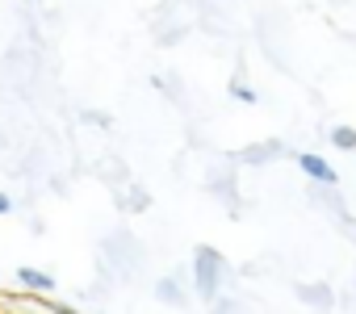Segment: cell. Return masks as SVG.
Listing matches in <instances>:
<instances>
[{
  "instance_id": "6da1fadb",
  "label": "cell",
  "mask_w": 356,
  "mask_h": 314,
  "mask_svg": "<svg viewBox=\"0 0 356 314\" xmlns=\"http://www.w3.org/2000/svg\"><path fill=\"white\" fill-rule=\"evenodd\" d=\"M147 260H151L147 243H143L134 231H126V226H118V231H109V235L101 239V264H105L118 281H138L143 268H147Z\"/></svg>"
},
{
  "instance_id": "7a4b0ae2",
  "label": "cell",
  "mask_w": 356,
  "mask_h": 314,
  "mask_svg": "<svg viewBox=\"0 0 356 314\" xmlns=\"http://www.w3.org/2000/svg\"><path fill=\"white\" fill-rule=\"evenodd\" d=\"M193 289H197L202 301H218L231 289V264L210 243H197L193 247Z\"/></svg>"
},
{
  "instance_id": "3957f363",
  "label": "cell",
  "mask_w": 356,
  "mask_h": 314,
  "mask_svg": "<svg viewBox=\"0 0 356 314\" xmlns=\"http://www.w3.org/2000/svg\"><path fill=\"white\" fill-rule=\"evenodd\" d=\"M235 155H231V160H218L210 172H206V189L214 193V201H222L231 214H239L243 210V201H239V181H235Z\"/></svg>"
},
{
  "instance_id": "277c9868",
  "label": "cell",
  "mask_w": 356,
  "mask_h": 314,
  "mask_svg": "<svg viewBox=\"0 0 356 314\" xmlns=\"http://www.w3.org/2000/svg\"><path fill=\"white\" fill-rule=\"evenodd\" d=\"M189 285H193V264H176L172 272H163L151 289H155V301L172 306V310H189Z\"/></svg>"
},
{
  "instance_id": "5b68a950",
  "label": "cell",
  "mask_w": 356,
  "mask_h": 314,
  "mask_svg": "<svg viewBox=\"0 0 356 314\" xmlns=\"http://www.w3.org/2000/svg\"><path fill=\"white\" fill-rule=\"evenodd\" d=\"M285 155V142L281 138H260V142H248L235 151V164H252V168H264L273 160H281Z\"/></svg>"
},
{
  "instance_id": "8992f818",
  "label": "cell",
  "mask_w": 356,
  "mask_h": 314,
  "mask_svg": "<svg viewBox=\"0 0 356 314\" xmlns=\"http://www.w3.org/2000/svg\"><path fill=\"white\" fill-rule=\"evenodd\" d=\"M298 301L310 306V310H318V314L335 310V293H331L327 281H302V285H298Z\"/></svg>"
},
{
  "instance_id": "52a82bcc",
  "label": "cell",
  "mask_w": 356,
  "mask_h": 314,
  "mask_svg": "<svg viewBox=\"0 0 356 314\" xmlns=\"http://www.w3.org/2000/svg\"><path fill=\"white\" fill-rule=\"evenodd\" d=\"M298 168L314 181V185H339V176H335V168L323 160V155H314V151H302L298 155Z\"/></svg>"
},
{
  "instance_id": "ba28073f",
  "label": "cell",
  "mask_w": 356,
  "mask_h": 314,
  "mask_svg": "<svg viewBox=\"0 0 356 314\" xmlns=\"http://www.w3.org/2000/svg\"><path fill=\"white\" fill-rule=\"evenodd\" d=\"M113 206H118L122 214H147V210H151V193H147L143 185H126V189L113 193Z\"/></svg>"
},
{
  "instance_id": "9c48e42d",
  "label": "cell",
  "mask_w": 356,
  "mask_h": 314,
  "mask_svg": "<svg viewBox=\"0 0 356 314\" xmlns=\"http://www.w3.org/2000/svg\"><path fill=\"white\" fill-rule=\"evenodd\" d=\"M97 176L118 193V189H126L130 185V168H126V160H118V155H105V164L97 168Z\"/></svg>"
},
{
  "instance_id": "30bf717a",
  "label": "cell",
  "mask_w": 356,
  "mask_h": 314,
  "mask_svg": "<svg viewBox=\"0 0 356 314\" xmlns=\"http://www.w3.org/2000/svg\"><path fill=\"white\" fill-rule=\"evenodd\" d=\"M17 285H22V289H30V293H42V297H47V293H55V276H51V272H42V268H30V264H26V268H17Z\"/></svg>"
},
{
  "instance_id": "8fae6325",
  "label": "cell",
  "mask_w": 356,
  "mask_h": 314,
  "mask_svg": "<svg viewBox=\"0 0 356 314\" xmlns=\"http://www.w3.org/2000/svg\"><path fill=\"white\" fill-rule=\"evenodd\" d=\"M231 97H235V101H243V105H256V88L248 84L243 63H239V67H235V76H231Z\"/></svg>"
},
{
  "instance_id": "7c38bea8",
  "label": "cell",
  "mask_w": 356,
  "mask_h": 314,
  "mask_svg": "<svg viewBox=\"0 0 356 314\" xmlns=\"http://www.w3.org/2000/svg\"><path fill=\"white\" fill-rule=\"evenodd\" d=\"M331 142H335L339 151H356V130H352V126H335V130H331Z\"/></svg>"
},
{
  "instance_id": "4fadbf2b",
  "label": "cell",
  "mask_w": 356,
  "mask_h": 314,
  "mask_svg": "<svg viewBox=\"0 0 356 314\" xmlns=\"http://www.w3.org/2000/svg\"><path fill=\"white\" fill-rule=\"evenodd\" d=\"M84 122H97L101 130H113V117H109L105 109H84Z\"/></svg>"
},
{
  "instance_id": "5bb4252c",
  "label": "cell",
  "mask_w": 356,
  "mask_h": 314,
  "mask_svg": "<svg viewBox=\"0 0 356 314\" xmlns=\"http://www.w3.org/2000/svg\"><path fill=\"white\" fill-rule=\"evenodd\" d=\"M47 314H80L76 306H67V301H55V297H47Z\"/></svg>"
},
{
  "instance_id": "9a60e30c",
  "label": "cell",
  "mask_w": 356,
  "mask_h": 314,
  "mask_svg": "<svg viewBox=\"0 0 356 314\" xmlns=\"http://www.w3.org/2000/svg\"><path fill=\"white\" fill-rule=\"evenodd\" d=\"M5 214H13V197H9L5 189H0V218H5Z\"/></svg>"
}]
</instances>
